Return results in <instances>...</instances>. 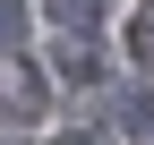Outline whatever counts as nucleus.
<instances>
[{
    "mask_svg": "<svg viewBox=\"0 0 154 145\" xmlns=\"http://www.w3.org/2000/svg\"><path fill=\"white\" fill-rule=\"evenodd\" d=\"M43 94H51V85L34 77L26 60H0V120H34V111H43Z\"/></svg>",
    "mask_w": 154,
    "mask_h": 145,
    "instance_id": "1",
    "label": "nucleus"
},
{
    "mask_svg": "<svg viewBox=\"0 0 154 145\" xmlns=\"http://www.w3.org/2000/svg\"><path fill=\"white\" fill-rule=\"evenodd\" d=\"M103 9H111V0H51V17H60L69 34H94V26H103Z\"/></svg>",
    "mask_w": 154,
    "mask_h": 145,
    "instance_id": "2",
    "label": "nucleus"
},
{
    "mask_svg": "<svg viewBox=\"0 0 154 145\" xmlns=\"http://www.w3.org/2000/svg\"><path fill=\"white\" fill-rule=\"evenodd\" d=\"M128 51H137V68H146V77H154V0H146V9H137V26H128Z\"/></svg>",
    "mask_w": 154,
    "mask_h": 145,
    "instance_id": "3",
    "label": "nucleus"
},
{
    "mask_svg": "<svg viewBox=\"0 0 154 145\" xmlns=\"http://www.w3.org/2000/svg\"><path fill=\"white\" fill-rule=\"evenodd\" d=\"M120 120H128V137H137V145H154V94H128Z\"/></svg>",
    "mask_w": 154,
    "mask_h": 145,
    "instance_id": "4",
    "label": "nucleus"
},
{
    "mask_svg": "<svg viewBox=\"0 0 154 145\" xmlns=\"http://www.w3.org/2000/svg\"><path fill=\"white\" fill-rule=\"evenodd\" d=\"M26 26V0H0V34H17Z\"/></svg>",
    "mask_w": 154,
    "mask_h": 145,
    "instance_id": "5",
    "label": "nucleus"
},
{
    "mask_svg": "<svg viewBox=\"0 0 154 145\" xmlns=\"http://www.w3.org/2000/svg\"><path fill=\"white\" fill-rule=\"evenodd\" d=\"M60 145H94V137H60Z\"/></svg>",
    "mask_w": 154,
    "mask_h": 145,
    "instance_id": "6",
    "label": "nucleus"
},
{
    "mask_svg": "<svg viewBox=\"0 0 154 145\" xmlns=\"http://www.w3.org/2000/svg\"><path fill=\"white\" fill-rule=\"evenodd\" d=\"M0 145H17V137H0Z\"/></svg>",
    "mask_w": 154,
    "mask_h": 145,
    "instance_id": "7",
    "label": "nucleus"
}]
</instances>
